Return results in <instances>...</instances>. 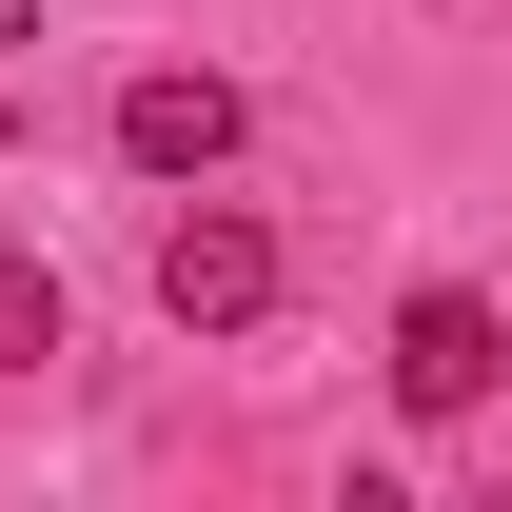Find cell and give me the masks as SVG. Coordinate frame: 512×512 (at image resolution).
Instances as JSON below:
<instances>
[{
	"mask_svg": "<svg viewBox=\"0 0 512 512\" xmlns=\"http://www.w3.org/2000/svg\"><path fill=\"white\" fill-rule=\"evenodd\" d=\"M0 40H40V0H0Z\"/></svg>",
	"mask_w": 512,
	"mask_h": 512,
	"instance_id": "obj_5",
	"label": "cell"
},
{
	"mask_svg": "<svg viewBox=\"0 0 512 512\" xmlns=\"http://www.w3.org/2000/svg\"><path fill=\"white\" fill-rule=\"evenodd\" d=\"M60 335H79V316H60V276H40V256H0V375H40Z\"/></svg>",
	"mask_w": 512,
	"mask_h": 512,
	"instance_id": "obj_4",
	"label": "cell"
},
{
	"mask_svg": "<svg viewBox=\"0 0 512 512\" xmlns=\"http://www.w3.org/2000/svg\"><path fill=\"white\" fill-rule=\"evenodd\" d=\"M493 375H512V316L473 296V276H434V296H394V414H493Z\"/></svg>",
	"mask_w": 512,
	"mask_h": 512,
	"instance_id": "obj_1",
	"label": "cell"
},
{
	"mask_svg": "<svg viewBox=\"0 0 512 512\" xmlns=\"http://www.w3.org/2000/svg\"><path fill=\"white\" fill-rule=\"evenodd\" d=\"M119 158L138 178H217V158H237V79L217 60H138L119 79Z\"/></svg>",
	"mask_w": 512,
	"mask_h": 512,
	"instance_id": "obj_3",
	"label": "cell"
},
{
	"mask_svg": "<svg viewBox=\"0 0 512 512\" xmlns=\"http://www.w3.org/2000/svg\"><path fill=\"white\" fill-rule=\"evenodd\" d=\"M158 316H178V335H256V316H276V237H256L237 197L158 217Z\"/></svg>",
	"mask_w": 512,
	"mask_h": 512,
	"instance_id": "obj_2",
	"label": "cell"
}]
</instances>
